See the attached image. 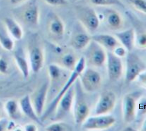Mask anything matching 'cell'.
Returning a JSON list of instances; mask_svg holds the SVG:
<instances>
[{
  "instance_id": "obj_1",
  "label": "cell",
  "mask_w": 146,
  "mask_h": 131,
  "mask_svg": "<svg viewBox=\"0 0 146 131\" xmlns=\"http://www.w3.org/2000/svg\"><path fill=\"white\" fill-rule=\"evenodd\" d=\"M145 66L141 60L133 54H129L127 59L126 79L132 81L144 69Z\"/></svg>"
},
{
  "instance_id": "obj_2",
  "label": "cell",
  "mask_w": 146,
  "mask_h": 131,
  "mask_svg": "<svg viewBox=\"0 0 146 131\" xmlns=\"http://www.w3.org/2000/svg\"><path fill=\"white\" fill-rule=\"evenodd\" d=\"M85 63V61L84 58L83 57H82L79 60V62H78V64H77L75 69L74 70V72H73L72 75H71V77L69 79L67 83L65 85L64 87L62 89V91L60 93V94L57 96V98L55 99L51 104V105H50V107L49 108L48 111H47L46 113L45 114L46 115L49 114L54 109V107H55L57 103H58V102H59L61 97L63 95L64 93L66 92L69 87L75 81L76 78L78 77V76L80 75L81 73L84 69Z\"/></svg>"
},
{
  "instance_id": "obj_3",
  "label": "cell",
  "mask_w": 146,
  "mask_h": 131,
  "mask_svg": "<svg viewBox=\"0 0 146 131\" xmlns=\"http://www.w3.org/2000/svg\"><path fill=\"white\" fill-rule=\"evenodd\" d=\"M108 70L110 78L112 80L118 79L122 73L121 60L111 52L108 53Z\"/></svg>"
},
{
  "instance_id": "obj_4",
  "label": "cell",
  "mask_w": 146,
  "mask_h": 131,
  "mask_svg": "<svg viewBox=\"0 0 146 131\" xmlns=\"http://www.w3.org/2000/svg\"><path fill=\"white\" fill-rule=\"evenodd\" d=\"M83 82L85 88L89 91H94L98 89L101 84V77L98 72L88 69L84 74Z\"/></svg>"
},
{
  "instance_id": "obj_5",
  "label": "cell",
  "mask_w": 146,
  "mask_h": 131,
  "mask_svg": "<svg viewBox=\"0 0 146 131\" xmlns=\"http://www.w3.org/2000/svg\"><path fill=\"white\" fill-rule=\"evenodd\" d=\"M115 100V96L114 93L107 92L104 94L96 106V114H102L109 112L114 107Z\"/></svg>"
},
{
  "instance_id": "obj_6",
  "label": "cell",
  "mask_w": 146,
  "mask_h": 131,
  "mask_svg": "<svg viewBox=\"0 0 146 131\" xmlns=\"http://www.w3.org/2000/svg\"><path fill=\"white\" fill-rule=\"evenodd\" d=\"M91 45L89 54V60L91 64L96 67L102 66L105 62L106 56L101 45L95 42Z\"/></svg>"
},
{
  "instance_id": "obj_7",
  "label": "cell",
  "mask_w": 146,
  "mask_h": 131,
  "mask_svg": "<svg viewBox=\"0 0 146 131\" xmlns=\"http://www.w3.org/2000/svg\"><path fill=\"white\" fill-rule=\"evenodd\" d=\"M115 122L111 116H103L90 118L84 124L87 129H104L110 126Z\"/></svg>"
},
{
  "instance_id": "obj_8",
  "label": "cell",
  "mask_w": 146,
  "mask_h": 131,
  "mask_svg": "<svg viewBox=\"0 0 146 131\" xmlns=\"http://www.w3.org/2000/svg\"><path fill=\"white\" fill-rule=\"evenodd\" d=\"M116 36L124 46L131 51L135 40V30L132 28L116 34Z\"/></svg>"
},
{
  "instance_id": "obj_9",
  "label": "cell",
  "mask_w": 146,
  "mask_h": 131,
  "mask_svg": "<svg viewBox=\"0 0 146 131\" xmlns=\"http://www.w3.org/2000/svg\"><path fill=\"white\" fill-rule=\"evenodd\" d=\"M91 39L101 46L109 49H114L118 45V40L117 39L109 34L96 35L92 36Z\"/></svg>"
},
{
  "instance_id": "obj_10",
  "label": "cell",
  "mask_w": 146,
  "mask_h": 131,
  "mask_svg": "<svg viewBox=\"0 0 146 131\" xmlns=\"http://www.w3.org/2000/svg\"><path fill=\"white\" fill-rule=\"evenodd\" d=\"M125 116L126 121H132L135 118V102L131 96L126 97L125 101Z\"/></svg>"
},
{
  "instance_id": "obj_11",
  "label": "cell",
  "mask_w": 146,
  "mask_h": 131,
  "mask_svg": "<svg viewBox=\"0 0 146 131\" xmlns=\"http://www.w3.org/2000/svg\"><path fill=\"white\" fill-rule=\"evenodd\" d=\"M38 7L36 5L33 4L25 11L23 17L27 22L35 24H37L38 22Z\"/></svg>"
},
{
  "instance_id": "obj_12",
  "label": "cell",
  "mask_w": 146,
  "mask_h": 131,
  "mask_svg": "<svg viewBox=\"0 0 146 131\" xmlns=\"http://www.w3.org/2000/svg\"><path fill=\"white\" fill-rule=\"evenodd\" d=\"M5 24L9 32L14 38L20 40L23 37L22 29L19 25L13 19L6 18L5 20Z\"/></svg>"
},
{
  "instance_id": "obj_13",
  "label": "cell",
  "mask_w": 146,
  "mask_h": 131,
  "mask_svg": "<svg viewBox=\"0 0 146 131\" xmlns=\"http://www.w3.org/2000/svg\"><path fill=\"white\" fill-rule=\"evenodd\" d=\"M88 106L83 101L78 102L76 107L75 115L76 121L78 123L83 122L89 114Z\"/></svg>"
},
{
  "instance_id": "obj_14",
  "label": "cell",
  "mask_w": 146,
  "mask_h": 131,
  "mask_svg": "<svg viewBox=\"0 0 146 131\" xmlns=\"http://www.w3.org/2000/svg\"><path fill=\"white\" fill-rule=\"evenodd\" d=\"M31 59L33 69L35 72H37L41 68L42 62V54L40 49L35 48L33 50Z\"/></svg>"
},
{
  "instance_id": "obj_15",
  "label": "cell",
  "mask_w": 146,
  "mask_h": 131,
  "mask_svg": "<svg viewBox=\"0 0 146 131\" xmlns=\"http://www.w3.org/2000/svg\"><path fill=\"white\" fill-rule=\"evenodd\" d=\"M84 21L88 28L92 30L98 28L100 24L98 17L92 10H90L85 17Z\"/></svg>"
},
{
  "instance_id": "obj_16",
  "label": "cell",
  "mask_w": 146,
  "mask_h": 131,
  "mask_svg": "<svg viewBox=\"0 0 146 131\" xmlns=\"http://www.w3.org/2000/svg\"><path fill=\"white\" fill-rule=\"evenodd\" d=\"M91 39L87 35L80 34L74 38L73 41V45L76 49L83 48L89 43Z\"/></svg>"
},
{
  "instance_id": "obj_17",
  "label": "cell",
  "mask_w": 146,
  "mask_h": 131,
  "mask_svg": "<svg viewBox=\"0 0 146 131\" xmlns=\"http://www.w3.org/2000/svg\"><path fill=\"white\" fill-rule=\"evenodd\" d=\"M50 29L53 34L62 36L64 32V27L62 22L58 19H54L50 24Z\"/></svg>"
},
{
  "instance_id": "obj_18",
  "label": "cell",
  "mask_w": 146,
  "mask_h": 131,
  "mask_svg": "<svg viewBox=\"0 0 146 131\" xmlns=\"http://www.w3.org/2000/svg\"><path fill=\"white\" fill-rule=\"evenodd\" d=\"M22 107L24 112L29 117L36 121L39 122L38 119L36 117L32 110L30 104L29 98L28 97H25L21 102Z\"/></svg>"
},
{
  "instance_id": "obj_19",
  "label": "cell",
  "mask_w": 146,
  "mask_h": 131,
  "mask_svg": "<svg viewBox=\"0 0 146 131\" xmlns=\"http://www.w3.org/2000/svg\"><path fill=\"white\" fill-rule=\"evenodd\" d=\"M46 87L44 86L40 91L36 101V111L38 113L40 114L41 112L45 94Z\"/></svg>"
},
{
  "instance_id": "obj_20",
  "label": "cell",
  "mask_w": 146,
  "mask_h": 131,
  "mask_svg": "<svg viewBox=\"0 0 146 131\" xmlns=\"http://www.w3.org/2000/svg\"><path fill=\"white\" fill-rule=\"evenodd\" d=\"M108 21L109 25L113 28H117L121 24V19L120 15L117 13H112L108 17Z\"/></svg>"
},
{
  "instance_id": "obj_21",
  "label": "cell",
  "mask_w": 146,
  "mask_h": 131,
  "mask_svg": "<svg viewBox=\"0 0 146 131\" xmlns=\"http://www.w3.org/2000/svg\"><path fill=\"white\" fill-rule=\"evenodd\" d=\"M91 1L94 5L98 6L117 5L124 6L123 4L119 0H91Z\"/></svg>"
},
{
  "instance_id": "obj_22",
  "label": "cell",
  "mask_w": 146,
  "mask_h": 131,
  "mask_svg": "<svg viewBox=\"0 0 146 131\" xmlns=\"http://www.w3.org/2000/svg\"><path fill=\"white\" fill-rule=\"evenodd\" d=\"M73 96V89L71 88L69 91L64 98L62 100V106L65 110H68L71 106Z\"/></svg>"
},
{
  "instance_id": "obj_23",
  "label": "cell",
  "mask_w": 146,
  "mask_h": 131,
  "mask_svg": "<svg viewBox=\"0 0 146 131\" xmlns=\"http://www.w3.org/2000/svg\"><path fill=\"white\" fill-rule=\"evenodd\" d=\"M137 9L146 14V0H130Z\"/></svg>"
},
{
  "instance_id": "obj_24",
  "label": "cell",
  "mask_w": 146,
  "mask_h": 131,
  "mask_svg": "<svg viewBox=\"0 0 146 131\" xmlns=\"http://www.w3.org/2000/svg\"><path fill=\"white\" fill-rule=\"evenodd\" d=\"M17 62L18 66L23 72L25 77H27L28 75V68L27 63L25 59L21 57H16Z\"/></svg>"
},
{
  "instance_id": "obj_25",
  "label": "cell",
  "mask_w": 146,
  "mask_h": 131,
  "mask_svg": "<svg viewBox=\"0 0 146 131\" xmlns=\"http://www.w3.org/2000/svg\"><path fill=\"white\" fill-rule=\"evenodd\" d=\"M1 42L3 46L8 50H11L13 46V42L12 40L9 37L2 36L1 35Z\"/></svg>"
},
{
  "instance_id": "obj_26",
  "label": "cell",
  "mask_w": 146,
  "mask_h": 131,
  "mask_svg": "<svg viewBox=\"0 0 146 131\" xmlns=\"http://www.w3.org/2000/svg\"><path fill=\"white\" fill-rule=\"evenodd\" d=\"M137 42L139 47L146 48V34L140 35L137 40Z\"/></svg>"
},
{
  "instance_id": "obj_27",
  "label": "cell",
  "mask_w": 146,
  "mask_h": 131,
  "mask_svg": "<svg viewBox=\"0 0 146 131\" xmlns=\"http://www.w3.org/2000/svg\"><path fill=\"white\" fill-rule=\"evenodd\" d=\"M48 4L53 6H63L67 3L66 0H44Z\"/></svg>"
},
{
  "instance_id": "obj_28",
  "label": "cell",
  "mask_w": 146,
  "mask_h": 131,
  "mask_svg": "<svg viewBox=\"0 0 146 131\" xmlns=\"http://www.w3.org/2000/svg\"><path fill=\"white\" fill-rule=\"evenodd\" d=\"M64 63L68 67H71L74 64L75 60L74 58L71 55L66 56L64 60Z\"/></svg>"
},
{
  "instance_id": "obj_29",
  "label": "cell",
  "mask_w": 146,
  "mask_h": 131,
  "mask_svg": "<svg viewBox=\"0 0 146 131\" xmlns=\"http://www.w3.org/2000/svg\"><path fill=\"white\" fill-rule=\"evenodd\" d=\"M7 109L9 112L11 114H13L16 110V105L14 102H9L7 105Z\"/></svg>"
},
{
  "instance_id": "obj_30",
  "label": "cell",
  "mask_w": 146,
  "mask_h": 131,
  "mask_svg": "<svg viewBox=\"0 0 146 131\" xmlns=\"http://www.w3.org/2000/svg\"><path fill=\"white\" fill-rule=\"evenodd\" d=\"M50 71L52 76L56 77L58 75V69L56 67L54 66H51L50 67Z\"/></svg>"
},
{
  "instance_id": "obj_31",
  "label": "cell",
  "mask_w": 146,
  "mask_h": 131,
  "mask_svg": "<svg viewBox=\"0 0 146 131\" xmlns=\"http://www.w3.org/2000/svg\"><path fill=\"white\" fill-rule=\"evenodd\" d=\"M7 66L6 63L4 60H1L0 62V69L1 72H5L7 69Z\"/></svg>"
},
{
  "instance_id": "obj_32",
  "label": "cell",
  "mask_w": 146,
  "mask_h": 131,
  "mask_svg": "<svg viewBox=\"0 0 146 131\" xmlns=\"http://www.w3.org/2000/svg\"><path fill=\"white\" fill-rule=\"evenodd\" d=\"M62 128L60 126L58 125H54L52 126L49 128V131H61L62 130Z\"/></svg>"
},
{
  "instance_id": "obj_33",
  "label": "cell",
  "mask_w": 146,
  "mask_h": 131,
  "mask_svg": "<svg viewBox=\"0 0 146 131\" xmlns=\"http://www.w3.org/2000/svg\"><path fill=\"white\" fill-rule=\"evenodd\" d=\"M116 52L117 55H118L119 56H123L124 54L125 51L124 49L122 48H119L117 49Z\"/></svg>"
},
{
  "instance_id": "obj_34",
  "label": "cell",
  "mask_w": 146,
  "mask_h": 131,
  "mask_svg": "<svg viewBox=\"0 0 146 131\" xmlns=\"http://www.w3.org/2000/svg\"><path fill=\"white\" fill-rule=\"evenodd\" d=\"M140 79L142 83L146 85V74L140 75Z\"/></svg>"
},
{
  "instance_id": "obj_35",
  "label": "cell",
  "mask_w": 146,
  "mask_h": 131,
  "mask_svg": "<svg viewBox=\"0 0 146 131\" xmlns=\"http://www.w3.org/2000/svg\"><path fill=\"white\" fill-rule=\"evenodd\" d=\"M25 0H10L11 3L13 4H16L19 3L23 2Z\"/></svg>"
},
{
  "instance_id": "obj_36",
  "label": "cell",
  "mask_w": 146,
  "mask_h": 131,
  "mask_svg": "<svg viewBox=\"0 0 146 131\" xmlns=\"http://www.w3.org/2000/svg\"><path fill=\"white\" fill-rule=\"evenodd\" d=\"M27 130L28 131H33L34 130V128H33V127L32 126H30L27 127Z\"/></svg>"
},
{
  "instance_id": "obj_37",
  "label": "cell",
  "mask_w": 146,
  "mask_h": 131,
  "mask_svg": "<svg viewBox=\"0 0 146 131\" xmlns=\"http://www.w3.org/2000/svg\"><path fill=\"white\" fill-rule=\"evenodd\" d=\"M145 130L146 131V122L145 123V124L144 127Z\"/></svg>"
}]
</instances>
